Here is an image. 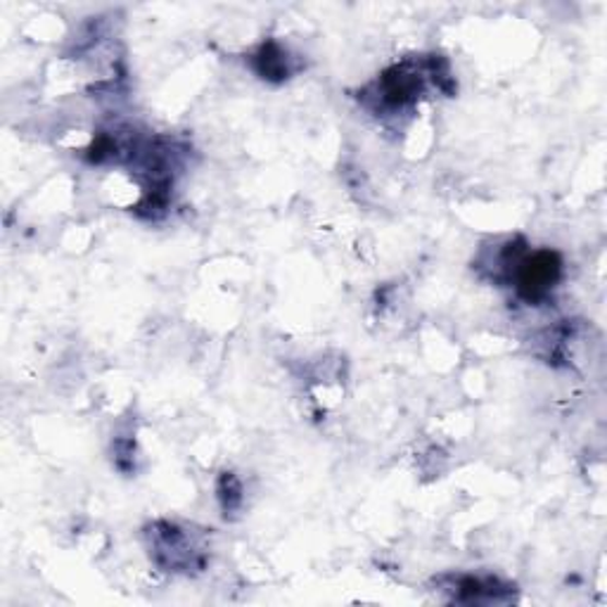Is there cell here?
Listing matches in <instances>:
<instances>
[{"label":"cell","instance_id":"1","mask_svg":"<svg viewBox=\"0 0 607 607\" xmlns=\"http://www.w3.org/2000/svg\"><path fill=\"white\" fill-rule=\"evenodd\" d=\"M560 278V259L553 252H539L536 257L527 259L520 268V292L529 302L541 300V296L553 288Z\"/></svg>","mask_w":607,"mask_h":607}]
</instances>
